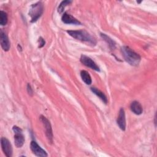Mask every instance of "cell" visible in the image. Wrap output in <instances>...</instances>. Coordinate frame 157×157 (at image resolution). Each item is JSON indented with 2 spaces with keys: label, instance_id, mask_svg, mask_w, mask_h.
I'll return each mask as SVG.
<instances>
[{
  "label": "cell",
  "instance_id": "1",
  "mask_svg": "<svg viewBox=\"0 0 157 157\" xmlns=\"http://www.w3.org/2000/svg\"><path fill=\"white\" fill-rule=\"evenodd\" d=\"M121 52L124 59L130 65L137 66L140 61V56L132 50L128 46H123L121 47Z\"/></svg>",
  "mask_w": 157,
  "mask_h": 157
},
{
  "label": "cell",
  "instance_id": "2",
  "mask_svg": "<svg viewBox=\"0 0 157 157\" xmlns=\"http://www.w3.org/2000/svg\"><path fill=\"white\" fill-rule=\"evenodd\" d=\"M69 36L73 38L89 44L92 46L96 44V40L88 32L84 30H67L66 31Z\"/></svg>",
  "mask_w": 157,
  "mask_h": 157
},
{
  "label": "cell",
  "instance_id": "3",
  "mask_svg": "<svg viewBox=\"0 0 157 157\" xmlns=\"http://www.w3.org/2000/svg\"><path fill=\"white\" fill-rule=\"evenodd\" d=\"M44 12V6L40 1L32 4L29 10L28 15L31 17V22H36L42 15Z\"/></svg>",
  "mask_w": 157,
  "mask_h": 157
},
{
  "label": "cell",
  "instance_id": "4",
  "mask_svg": "<svg viewBox=\"0 0 157 157\" xmlns=\"http://www.w3.org/2000/svg\"><path fill=\"white\" fill-rule=\"evenodd\" d=\"M12 130L14 132V143L17 148L21 147L25 143V136L23 134L22 129L17 126H13Z\"/></svg>",
  "mask_w": 157,
  "mask_h": 157
},
{
  "label": "cell",
  "instance_id": "5",
  "mask_svg": "<svg viewBox=\"0 0 157 157\" xmlns=\"http://www.w3.org/2000/svg\"><path fill=\"white\" fill-rule=\"evenodd\" d=\"M39 118L44 126L45 131V135L48 139V142L50 144H52L53 139V136L52 128V126H51L50 121L44 115H40Z\"/></svg>",
  "mask_w": 157,
  "mask_h": 157
},
{
  "label": "cell",
  "instance_id": "6",
  "mask_svg": "<svg viewBox=\"0 0 157 157\" xmlns=\"http://www.w3.org/2000/svg\"><path fill=\"white\" fill-rule=\"evenodd\" d=\"M80 61L83 65L86 66V67H88L91 68V69L94 70L96 71L100 72L99 67L90 57H88L86 55H82L80 56Z\"/></svg>",
  "mask_w": 157,
  "mask_h": 157
},
{
  "label": "cell",
  "instance_id": "7",
  "mask_svg": "<svg viewBox=\"0 0 157 157\" xmlns=\"http://www.w3.org/2000/svg\"><path fill=\"white\" fill-rule=\"evenodd\" d=\"M30 148L32 152L37 156L39 157H47L48 154L42 148L35 140H32L30 143Z\"/></svg>",
  "mask_w": 157,
  "mask_h": 157
},
{
  "label": "cell",
  "instance_id": "8",
  "mask_svg": "<svg viewBox=\"0 0 157 157\" xmlns=\"http://www.w3.org/2000/svg\"><path fill=\"white\" fill-rule=\"evenodd\" d=\"M1 144L5 155L7 157H11L12 155V147L10 141L6 137H1Z\"/></svg>",
  "mask_w": 157,
  "mask_h": 157
},
{
  "label": "cell",
  "instance_id": "9",
  "mask_svg": "<svg viewBox=\"0 0 157 157\" xmlns=\"http://www.w3.org/2000/svg\"><path fill=\"white\" fill-rule=\"evenodd\" d=\"M117 123L121 130L125 131L126 124L125 112L123 108H121L119 110L118 115L117 119Z\"/></svg>",
  "mask_w": 157,
  "mask_h": 157
},
{
  "label": "cell",
  "instance_id": "10",
  "mask_svg": "<svg viewBox=\"0 0 157 157\" xmlns=\"http://www.w3.org/2000/svg\"><path fill=\"white\" fill-rule=\"evenodd\" d=\"M0 41L1 45L3 50L5 52L9 51L10 47V44L7 34L2 29H1L0 31Z\"/></svg>",
  "mask_w": 157,
  "mask_h": 157
},
{
  "label": "cell",
  "instance_id": "11",
  "mask_svg": "<svg viewBox=\"0 0 157 157\" xmlns=\"http://www.w3.org/2000/svg\"><path fill=\"white\" fill-rule=\"evenodd\" d=\"M61 20L65 24H72L76 25H82L80 21H78L77 19H76L75 17H74L69 13H67V12H64L63 13V15L61 17Z\"/></svg>",
  "mask_w": 157,
  "mask_h": 157
},
{
  "label": "cell",
  "instance_id": "12",
  "mask_svg": "<svg viewBox=\"0 0 157 157\" xmlns=\"http://www.w3.org/2000/svg\"><path fill=\"white\" fill-rule=\"evenodd\" d=\"M131 110L136 115H140L142 113L143 108L140 103L137 101H134L131 103L130 105Z\"/></svg>",
  "mask_w": 157,
  "mask_h": 157
},
{
  "label": "cell",
  "instance_id": "13",
  "mask_svg": "<svg viewBox=\"0 0 157 157\" xmlns=\"http://www.w3.org/2000/svg\"><path fill=\"white\" fill-rule=\"evenodd\" d=\"M100 36L101 38L108 44L109 47L111 50H114L116 48V44L115 41L112 39H111L109 36H108L104 33H101Z\"/></svg>",
  "mask_w": 157,
  "mask_h": 157
},
{
  "label": "cell",
  "instance_id": "14",
  "mask_svg": "<svg viewBox=\"0 0 157 157\" xmlns=\"http://www.w3.org/2000/svg\"><path fill=\"white\" fill-rule=\"evenodd\" d=\"M90 89H91V91L94 94H96L98 97H99V99H101L104 104H107V103L108 101H107V96L104 94V93L103 92H102L101 90H99V89L96 88V87H91Z\"/></svg>",
  "mask_w": 157,
  "mask_h": 157
},
{
  "label": "cell",
  "instance_id": "15",
  "mask_svg": "<svg viewBox=\"0 0 157 157\" xmlns=\"http://www.w3.org/2000/svg\"><path fill=\"white\" fill-rule=\"evenodd\" d=\"M80 77L82 80L86 84V85H91L92 83V79L90 75V74L85 70H82L80 71Z\"/></svg>",
  "mask_w": 157,
  "mask_h": 157
},
{
  "label": "cell",
  "instance_id": "16",
  "mask_svg": "<svg viewBox=\"0 0 157 157\" xmlns=\"http://www.w3.org/2000/svg\"><path fill=\"white\" fill-rule=\"evenodd\" d=\"M71 2H72V1H68V0L61 1L58 7V12L59 13H62L65 9V7L70 4Z\"/></svg>",
  "mask_w": 157,
  "mask_h": 157
},
{
  "label": "cell",
  "instance_id": "17",
  "mask_svg": "<svg viewBox=\"0 0 157 157\" xmlns=\"http://www.w3.org/2000/svg\"><path fill=\"white\" fill-rule=\"evenodd\" d=\"M7 20H8V18H7V13L4 11L1 10L0 11V25L2 26L6 25L7 23Z\"/></svg>",
  "mask_w": 157,
  "mask_h": 157
},
{
  "label": "cell",
  "instance_id": "18",
  "mask_svg": "<svg viewBox=\"0 0 157 157\" xmlns=\"http://www.w3.org/2000/svg\"><path fill=\"white\" fill-rule=\"evenodd\" d=\"M38 42H39V46L38 47L39 48H42L44 46L45 44V40L42 37H40L38 39Z\"/></svg>",
  "mask_w": 157,
  "mask_h": 157
},
{
  "label": "cell",
  "instance_id": "19",
  "mask_svg": "<svg viewBox=\"0 0 157 157\" xmlns=\"http://www.w3.org/2000/svg\"><path fill=\"white\" fill-rule=\"evenodd\" d=\"M27 91H28V93L29 95H31V96L33 95V89H32L29 83H28V85H27Z\"/></svg>",
  "mask_w": 157,
  "mask_h": 157
}]
</instances>
